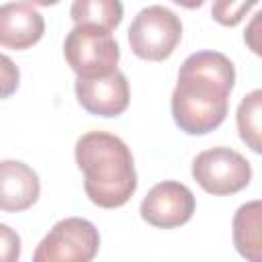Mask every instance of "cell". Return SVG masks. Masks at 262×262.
I'll return each mask as SVG.
<instances>
[{"instance_id": "obj_1", "label": "cell", "mask_w": 262, "mask_h": 262, "mask_svg": "<svg viewBox=\"0 0 262 262\" xmlns=\"http://www.w3.org/2000/svg\"><path fill=\"white\" fill-rule=\"evenodd\" d=\"M233 84L235 68L223 53L196 51L188 55L172 92V117L180 131L205 135L217 129L227 117Z\"/></svg>"}, {"instance_id": "obj_2", "label": "cell", "mask_w": 262, "mask_h": 262, "mask_svg": "<svg viewBox=\"0 0 262 262\" xmlns=\"http://www.w3.org/2000/svg\"><path fill=\"white\" fill-rule=\"evenodd\" d=\"M76 164L88 199L102 209L123 207L137 188V172L127 143L106 131H88L76 141Z\"/></svg>"}, {"instance_id": "obj_3", "label": "cell", "mask_w": 262, "mask_h": 262, "mask_svg": "<svg viewBox=\"0 0 262 262\" xmlns=\"http://www.w3.org/2000/svg\"><path fill=\"white\" fill-rule=\"evenodd\" d=\"M63 55L78 78H100L117 70L121 51L111 31L96 25H76L63 41Z\"/></svg>"}, {"instance_id": "obj_4", "label": "cell", "mask_w": 262, "mask_h": 262, "mask_svg": "<svg viewBox=\"0 0 262 262\" xmlns=\"http://www.w3.org/2000/svg\"><path fill=\"white\" fill-rule=\"evenodd\" d=\"M182 37L180 18L156 4L139 10L129 27V45L131 51L147 61H162L172 55Z\"/></svg>"}, {"instance_id": "obj_5", "label": "cell", "mask_w": 262, "mask_h": 262, "mask_svg": "<svg viewBox=\"0 0 262 262\" xmlns=\"http://www.w3.org/2000/svg\"><path fill=\"white\" fill-rule=\"evenodd\" d=\"M192 178L205 192L227 196L250 184L252 166L231 147H213L192 160Z\"/></svg>"}, {"instance_id": "obj_6", "label": "cell", "mask_w": 262, "mask_h": 262, "mask_svg": "<svg viewBox=\"0 0 262 262\" xmlns=\"http://www.w3.org/2000/svg\"><path fill=\"white\" fill-rule=\"evenodd\" d=\"M100 246L98 229L82 217H66L57 221L51 231L37 246L35 262H90Z\"/></svg>"}, {"instance_id": "obj_7", "label": "cell", "mask_w": 262, "mask_h": 262, "mask_svg": "<svg viewBox=\"0 0 262 262\" xmlns=\"http://www.w3.org/2000/svg\"><path fill=\"white\" fill-rule=\"evenodd\" d=\"M196 201L188 186L176 180H164L149 188L141 201V219L160 229L184 225L194 213Z\"/></svg>"}, {"instance_id": "obj_8", "label": "cell", "mask_w": 262, "mask_h": 262, "mask_svg": "<svg viewBox=\"0 0 262 262\" xmlns=\"http://www.w3.org/2000/svg\"><path fill=\"white\" fill-rule=\"evenodd\" d=\"M76 96L90 115L119 117L129 106V82L119 70L100 78H78Z\"/></svg>"}, {"instance_id": "obj_9", "label": "cell", "mask_w": 262, "mask_h": 262, "mask_svg": "<svg viewBox=\"0 0 262 262\" xmlns=\"http://www.w3.org/2000/svg\"><path fill=\"white\" fill-rule=\"evenodd\" d=\"M45 33L43 16L29 2H8L0 8V43L6 49H29Z\"/></svg>"}, {"instance_id": "obj_10", "label": "cell", "mask_w": 262, "mask_h": 262, "mask_svg": "<svg viewBox=\"0 0 262 262\" xmlns=\"http://www.w3.org/2000/svg\"><path fill=\"white\" fill-rule=\"evenodd\" d=\"M41 192L39 176L33 168L18 160L0 164V207L2 211H25L37 203Z\"/></svg>"}, {"instance_id": "obj_11", "label": "cell", "mask_w": 262, "mask_h": 262, "mask_svg": "<svg viewBox=\"0 0 262 262\" xmlns=\"http://www.w3.org/2000/svg\"><path fill=\"white\" fill-rule=\"evenodd\" d=\"M233 246L242 258L262 262V201L242 205L233 215Z\"/></svg>"}, {"instance_id": "obj_12", "label": "cell", "mask_w": 262, "mask_h": 262, "mask_svg": "<svg viewBox=\"0 0 262 262\" xmlns=\"http://www.w3.org/2000/svg\"><path fill=\"white\" fill-rule=\"evenodd\" d=\"M70 16L76 25H96L113 31L123 20L121 0H74Z\"/></svg>"}, {"instance_id": "obj_13", "label": "cell", "mask_w": 262, "mask_h": 262, "mask_svg": "<svg viewBox=\"0 0 262 262\" xmlns=\"http://www.w3.org/2000/svg\"><path fill=\"white\" fill-rule=\"evenodd\" d=\"M242 141L256 154H262V88L248 92L235 113Z\"/></svg>"}, {"instance_id": "obj_14", "label": "cell", "mask_w": 262, "mask_h": 262, "mask_svg": "<svg viewBox=\"0 0 262 262\" xmlns=\"http://www.w3.org/2000/svg\"><path fill=\"white\" fill-rule=\"evenodd\" d=\"M258 0H213L211 16L223 27H235Z\"/></svg>"}, {"instance_id": "obj_15", "label": "cell", "mask_w": 262, "mask_h": 262, "mask_svg": "<svg viewBox=\"0 0 262 262\" xmlns=\"http://www.w3.org/2000/svg\"><path fill=\"white\" fill-rule=\"evenodd\" d=\"M244 41L252 53L262 57V10H258L244 31Z\"/></svg>"}, {"instance_id": "obj_16", "label": "cell", "mask_w": 262, "mask_h": 262, "mask_svg": "<svg viewBox=\"0 0 262 262\" xmlns=\"http://www.w3.org/2000/svg\"><path fill=\"white\" fill-rule=\"evenodd\" d=\"M2 231V258L4 260H16L20 254V239L16 233L10 231L8 225H0Z\"/></svg>"}, {"instance_id": "obj_17", "label": "cell", "mask_w": 262, "mask_h": 262, "mask_svg": "<svg viewBox=\"0 0 262 262\" xmlns=\"http://www.w3.org/2000/svg\"><path fill=\"white\" fill-rule=\"evenodd\" d=\"M2 63H4V68H2V70H4V78H2V80H4V90H2V94L8 96V94L18 86V70L12 68V61H10L6 55L2 57Z\"/></svg>"}, {"instance_id": "obj_18", "label": "cell", "mask_w": 262, "mask_h": 262, "mask_svg": "<svg viewBox=\"0 0 262 262\" xmlns=\"http://www.w3.org/2000/svg\"><path fill=\"white\" fill-rule=\"evenodd\" d=\"M172 2L174 4H180L184 8H199V6H203L205 0H172Z\"/></svg>"}, {"instance_id": "obj_19", "label": "cell", "mask_w": 262, "mask_h": 262, "mask_svg": "<svg viewBox=\"0 0 262 262\" xmlns=\"http://www.w3.org/2000/svg\"><path fill=\"white\" fill-rule=\"evenodd\" d=\"M25 2H29V4H33V6H53V4H57L59 0H25Z\"/></svg>"}]
</instances>
